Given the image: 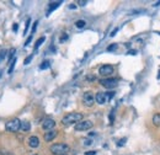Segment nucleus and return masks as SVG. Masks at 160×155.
Here are the masks:
<instances>
[{"label": "nucleus", "instance_id": "f257e3e1", "mask_svg": "<svg viewBox=\"0 0 160 155\" xmlns=\"http://www.w3.org/2000/svg\"><path fill=\"white\" fill-rule=\"evenodd\" d=\"M83 121V113H79V112H70V113L65 115L63 118H62V123L69 126L73 123H78Z\"/></svg>", "mask_w": 160, "mask_h": 155}, {"label": "nucleus", "instance_id": "f03ea898", "mask_svg": "<svg viewBox=\"0 0 160 155\" xmlns=\"http://www.w3.org/2000/svg\"><path fill=\"white\" fill-rule=\"evenodd\" d=\"M50 150L52 154L54 155H62V154H67L69 151V145L64 144V143H57V144H53Z\"/></svg>", "mask_w": 160, "mask_h": 155}, {"label": "nucleus", "instance_id": "7ed1b4c3", "mask_svg": "<svg viewBox=\"0 0 160 155\" xmlns=\"http://www.w3.org/2000/svg\"><path fill=\"white\" fill-rule=\"evenodd\" d=\"M20 126H21V121L19 118H12L10 121H8L5 123V129L8 132H12L15 133L20 129Z\"/></svg>", "mask_w": 160, "mask_h": 155}, {"label": "nucleus", "instance_id": "20e7f679", "mask_svg": "<svg viewBox=\"0 0 160 155\" xmlns=\"http://www.w3.org/2000/svg\"><path fill=\"white\" fill-rule=\"evenodd\" d=\"M83 102H84L85 106L88 107H91L94 102H95V96L93 93H90V91H86V93L83 95Z\"/></svg>", "mask_w": 160, "mask_h": 155}, {"label": "nucleus", "instance_id": "39448f33", "mask_svg": "<svg viewBox=\"0 0 160 155\" xmlns=\"http://www.w3.org/2000/svg\"><path fill=\"white\" fill-rule=\"evenodd\" d=\"M100 84L106 89H115L117 86V80L112 78H106V79H101Z\"/></svg>", "mask_w": 160, "mask_h": 155}, {"label": "nucleus", "instance_id": "423d86ee", "mask_svg": "<svg viewBox=\"0 0 160 155\" xmlns=\"http://www.w3.org/2000/svg\"><path fill=\"white\" fill-rule=\"evenodd\" d=\"M93 128L91 121H80L75 124V131H88Z\"/></svg>", "mask_w": 160, "mask_h": 155}, {"label": "nucleus", "instance_id": "0eeeda50", "mask_svg": "<svg viewBox=\"0 0 160 155\" xmlns=\"http://www.w3.org/2000/svg\"><path fill=\"white\" fill-rule=\"evenodd\" d=\"M55 127V121L52 118H46L43 119V122H42V128L44 131H53V128Z\"/></svg>", "mask_w": 160, "mask_h": 155}, {"label": "nucleus", "instance_id": "6e6552de", "mask_svg": "<svg viewBox=\"0 0 160 155\" xmlns=\"http://www.w3.org/2000/svg\"><path fill=\"white\" fill-rule=\"evenodd\" d=\"M99 73H100V75H102V76H108V75H111V74H113V67L110 65V64H105V65H102V67L99 69Z\"/></svg>", "mask_w": 160, "mask_h": 155}, {"label": "nucleus", "instance_id": "1a4fd4ad", "mask_svg": "<svg viewBox=\"0 0 160 155\" xmlns=\"http://www.w3.org/2000/svg\"><path fill=\"white\" fill-rule=\"evenodd\" d=\"M95 101L99 103V105H103L107 102V97H106V94L105 93H97L95 95Z\"/></svg>", "mask_w": 160, "mask_h": 155}, {"label": "nucleus", "instance_id": "9d476101", "mask_svg": "<svg viewBox=\"0 0 160 155\" xmlns=\"http://www.w3.org/2000/svg\"><path fill=\"white\" fill-rule=\"evenodd\" d=\"M57 134H58V132L57 131H48L47 133H44V140L46 142H52V140L57 137Z\"/></svg>", "mask_w": 160, "mask_h": 155}, {"label": "nucleus", "instance_id": "9b49d317", "mask_svg": "<svg viewBox=\"0 0 160 155\" xmlns=\"http://www.w3.org/2000/svg\"><path fill=\"white\" fill-rule=\"evenodd\" d=\"M29 145L31 148H38L39 145V139L36 137V136H32L29 138Z\"/></svg>", "mask_w": 160, "mask_h": 155}, {"label": "nucleus", "instance_id": "f8f14e48", "mask_svg": "<svg viewBox=\"0 0 160 155\" xmlns=\"http://www.w3.org/2000/svg\"><path fill=\"white\" fill-rule=\"evenodd\" d=\"M151 122L155 127H160V112L159 113H155L151 118Z\"/></svg>", "mask_w": 160, "mask_h": 155}, {"label": "nucleus", "instance_id": "ddd939ff", "mask_svg": "<svg viewBox=\"0 0 160 155\" xmlns=\"http://www.w3.org/2000/svg\"><path fill=\"white\" fill-rule=\"evenodd\" d=\"M20 129L24 131V132H29V131L31 129V124H30L29 122L24 121V122H21V126H20Z\"/></svg>", "mask_w": 160, "mask_h": 155}, {"label": "nucleus", "instance_id": "4468645a", "mask_svg": "<svg viewBox=\"0 0 160 155\" xmlns=\"http://www.w3.org/2000/svg\"><path fill=\"white\" fill-rule=\"evenodd\" d=\"M60 4H62L60 1H57V3H51V4H50V9H48V12H47V14H50V12H51V11H53L54 9H57Z\"/></svg>", "mask_w": 160, "mask_h": 155}, {"label": "nucleus", "instance_id": "2eb2a0df", "mask_svg": "<svg viewBox=\"0 0 160 155\" xmlns=\"http://www.w3.org/2000/svg\"><path fill=\"white\" fill-rule=\"evenodd\" d=\"M85 25H86V22H85L84 20H78L75 22V26L78 27V29H83V27H85Z\"/></svg>", "mask_w": 160, "mask_h": 155}, {"label": "nucleus", "instance_id": "dca6fc26", "mask_svg": "<svg viewBox=\"0 0 160 155\" xmlns=\"http://www.w3.org/2000/svg\"><path fill=\"white\" fill-rule=\"evenodd\" d=\"M44 39H46V37H44V36H43V37H41V38H38V41L36 42V44H34V49H38V48H39V46L44 42Z\"/></svg>", "mask_w": 160, "mask_h": 155}, {"label": "nucleus", "instance_id": "f3484780", "mask_svg": "<svg viewBox=\"0 0 160 155\" xmlns=\"http://www.w3.org/2000/svg\"><path fill=\"white\" fill-rule=\"evenodd\" d=\"M15 63H16V58H14V60H11V62H10V68H9V70H8V73H9V74H11V73H12L14 68H15Z\"/></svg>", "mask_w": 160, "mask_h": 155}, {"label": "nucleus", "instance_id": "a211bd4d", "mask_svg": "<svg viewBox=\"0 0 160 155\" xmlns=\"http://www.w3.org/2000/svg\"><path fill=\"white\" fill-rule=\"evenodd\" d=\"M117 48H118V46H117L116 43H113V44H111V46L107 47V51H108V52H112V51H116Z\"/></svg>", "mask_w": 160, "mask_h": 155}, {"label": "nucleus", "instance_id": "6ab92c4d", "mask_svg": "<svg viewBox=\"0 0 160 155\" xmlns=\"http://www.w3.org/2000/svg\"><path fill=\"white\" fill-rule=\"evenodd\" d=\"M15 52H16V49H15V48H11L10 51H9V60H11V59H12V57H14V54H15Z\"/></svg>", "mask_w": 160, "mask_h": 155}, {"label": "nucleus", "instance_id": "aec40b11", "mask_svg": "<svg viewBox=\"0 0 160 155\" xmlns=\"http://www.w3.org/2000/svg\"><path fill=\"white\" fill-rule=\"evenodd\" d=\"M32 58H33V54H31V55H29V57H27L26 59H25V62H24V64H30V62L32 60Z\"/></svg>", "mask_w": 160, "mask_h": 155}, {"label": "nucleus", "instance_id": "412c9836", "mask_svg": "<svg viewBox=\"0 0 160 155\" xmlns=\"http://www.w3.org/2000/svg\"><path fill=\"white\" fill-rule=\"evenodd\" d=\"M48 67H50V62L46 60V62H43V63H42V65H41L39 68H41V69H47Z\"/></svg>", "mask_w": 160, "mask_h": 155}, {"label": "nucleus", "instance_id": "4be33fe9", "mask_svg": "<svg viewBox=\"0 0 160 155\" xmlns=\"http://www.w3.org/2000/svg\"><path fill=\"white\" fill-rule=\"evenodd\" d=\"M126 140H127L126 138H122L121 140H118V143H117V145H118V146H122V145H124V143H126Z\"/></svg>", "mask_w": 160, "mask_h": 155}, {"label": "nucleus", "instance_id": "5701e85b", "mask_svg": "<svg viewBox=\"0 0 160 155\" xmlns=\"http://www.w3.org/2000/svg\"><path fill=\"white\" fill-rule=\"evenodd\" d=\"M5 54H6V51L5 49H1V51H0V60H3L5 58Z\"/></svg>", "mask_w": 160, "mask_h": 155}, {"label": "nucleus", "instance_id": "b1692460", "mask_svg": "<svg viewBox=\"0 0 160 155\" xmlns=\"http://www.w3.org/2000/svg\"><path fill=\"white\" fill-rule=\"evenodd\" d=\"M30 22H31V19H27V21H26V26H25V32H24V33H26V32H27V30H29Z\"/></svg>", "mask_w": 160, "mask_h": 155}, {"label": "nucleus", "instance_id": "393cba45", "mask_svg": "<svg viewBox=\"0 0 160 155\" xmlns=\"http://www.w3.org/2000/svg\"><path fill=\"white\" fill-rule=\"evenodd\" d=\"M37 25H38V22H37V21H34V22H33V26H32V34L34 33V32H36V29H37Z\"/></svg>", "mask_w": 160, "mask_h": 155}, {"label": "nucleus", "instance_id": "a878e982", "mask_svg": "<svg viewBox=\"0 0 160 155\" xmlns=\"http://www.w3.org/2000/svg\"><path fill=\"white\" fill-rule=\"evenodd\" d=\"M93 144V140L91 139H85L84 140V145H91Z\"/></svg>", "mask_w": 160, "mask_h": 155}, {"label": "nucleus", "instance_id": "bb28decb", "mask_svg": "<svg viewBox=\"0 0 160 155\" xmlns=\"http://www.w3.org/2000/svg\"><path fill=\"white\" fill-rule=\"evenodd\" d=\"M128 54L134 55V54H137V51H136V49H129V51H128Z\"/></svg>", "mask_w": 160, "mask_h": 155}, {"label": "nucleus", "instance_id": "cd10ccee", "mask_svg": "<svg viewBox=\"0 0 160 155\" xmlns=\"http://www.w3.org/2000/svg\"><path fill=\"white\" fill-rule=\"evenodd\" d=\"M63 34H64V36H62V37H60V42H64V41H67V39H68V36H67V34H65V33H63Z\"/></svg>", "mask_w": 160, "mask_h": 155}, {"label": "nucleus", "instance_id": "c85d7f7f", "mask_svg": "<svg viewBox=\"0 0 160 155\" xmlns=\"http://www.w3.org/2000/svg\"><path fill=\"white\" fill-rule=\"evenodd\" d=\"M95 154H96L95 150H90V151H86V153H85V155H95Z\"/></svg>", "mask_w": 160, "mask_h": 155}, {"label": "nucleus", "instance_id": "c756f323", "mask_svg": "<svg viewBox=\"0 0 160 155\" xmlns=\"http://www.w3.org/2000/svg\"><path fill=\"white\" fill-rule=\"evenodd\" d=\"M86 3H88V1H85V0H84V1H83V0H80V1H78V4H79L80 6H84V5H86Z\"/></svg>", "mask_w": 160, "mask_h": 155}, {"label": "nucleus", "instance_id": "7c9ffc66", "mask_svg": "<svg viewBox=\"0 0 160 155\" xmlns=\"http://www.w3.org/2000/svg\"><path fill=\"white\" fill-rule=\"evenodd\" d=\"M117 31H118V29H115V30H113L112 32H111V34H110V36H111V37H113V36H115V34L117 33Z\"/></svg>", "mask_w": 160, "mask_h": 155}, {"label": "nucleus", "instance_id": "2f4dec72", "mask_svg": "<svg viewBox=\"0 0 160 155\" xmlns=\"http://www.w3.org/2000/svg\"><path fill=\"white\" fill-rule=\"evenodd\" d=\"M17 29H19V25H17V24H14V26H12V30L16 32V31H17Z\"/></svg>", "mask_w": 160, "mask_h": 155}, {"label": "nucleus", "instance_id": "473e14b6", "mask_svg": "<svg viewBox=\"0 0 160 155\" xmlns=\"http://www.w3.org/2000/svg\"><path fill=\"white\" fill-rule=\"evenodd\" d=\"M31 39H32V36H31V37H29V38H27V41L25 42V46H27V44H29L30 42H31Z\"/></svg>", "mask_w": 160, "mask_h": 155}, {"label": "nucleus", "instance_id": "72a5a7b5", "mask_svg": "<svg viewBox=\"0 0 160 155\" xmlns=\"http://www.w3.org/2000/svg\"><path fill=\"white\" fill-rule=\"evenodd\" d=\"M69 9H75V5H74V4H72L70 6H69Z\"/></svg>", "mask_w": 160, "mask_h": 155}, {"label": "nucleus", "instance_id": "f704fd0d", "mask_svg": "<svg viewBox=\"0 0 160 155\" xmlns=\"http://www.w3.org/2000/svg\"><path fill=\"white\" fill-rule=\"evenodd\" d=\"M62 155H68V154H62Z\"/></svg>", "mask_w": 160, "mask_h": 155}, {"label": "nucleus", "instance_id": "c9c22d12", "mask_svg": "<svg viewBox=\"0 0 160 155\" xmlns=\"http://www.w3.org/2000/svg\"><path fill=\"white\" fill-rule=\"evenodd\" d=\"M159 78H160V72H159Z\"/></svg>", "mask_w": 160, "mask_h": 155}, {"label": "nucleus", "instance_id": "e433bc0d", "mask_svg": "<svg viewBox=\"0 0 160 155\" xmlns=\"http://www.w3.org/2000/svg\"><path fill=\"white\" fill-rule=\"evenodd\" d=\"M33 155H37V154H33Z\"/></svg>", "mask_w": 160, "mask_h": 155}]
</instances>
